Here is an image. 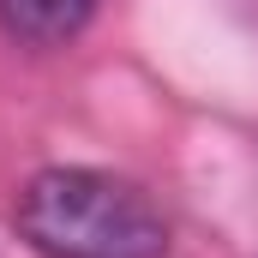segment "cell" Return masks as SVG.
Returning a JSON list of instances; mask_svg holds the SVG:
<instances>
[{
  "label": "cell",
  "mask_w": 258,
  "mask_h": 258,
  "mask_svg": "<svg viewBox=\"0 0 258 258\" xmlns=\"http://www.w3.org/2000/svg\"><path fill=\"white\" fill-rule=\"evenodd\" d=\"M96 0H0V30L24 48H60L90 24Z\"/></svg>",
  "instance_id": "cell-2"
},
{
  "label": "cell",
  "mask_w": 258,
  "mask_h": 258,
  "mask_svg": "<svg viewBox=\"0 0 258 258\" xmlns=\"http://www.w3.org/2000/svg\"><path fill=\"white\" fill-rule=\"evenodd\" d=\"M12 228L42 258H162L168 216L108 168H36L12 198Z\"/></svg>",
  "instance_id": "cell-1"
}]
</instances>
